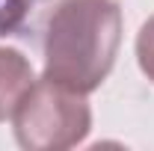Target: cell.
<instances>
[{
    "instance_id": "obj_2",
    "label": "cell",
    "mask_w": 154,
    "mask_h": 151,
    "mask_svg": "<svg viewBox=\"0 0 154 151\" xmlns=\"http://www.w3.org/2000/svg\"><path fill=\"white\" fill-rule=\"evenodd\" d=\"M12 131L15 142L27 151H65L86 142L92 131V107L86 95L42 74L18 101Z\"/></svg>"
},
{
    "instance_id": "obj_4",
    "label": "cell",
    "mask_w": 154,
    "mask_h": 151,
    "mask_svg": "<svg viewBox=\"0 0 154 151\" xmlns=\"http://www.w3.org/2000/svg\"><path fill=\"white\" fill-rule=\"evenodd\" d=\"M136 62H139V71L154 83V15L136 33Z\"/></svg>"
},
{
    "instance_id": "obj_5",
    "label": "cell",
    "mask_w": 154,
    "mask_h": 151,
    "mask_svg": "<svg viewBox=\"0 0 154 151\" xmlns=\"http://www.w3.org/2000/svg\"><path fill=\"white\" fill-rule=\"evenodd\" d=\"M38 0H0V36L15 33Z\"/></svg>"
},
{
    "instance_id": "obj_3",
    "label": "cell",
    "mask_w": 154,
    "mask_h": 151,
    "mask_svg": "<svg viewBox=\"0 0 154 151\" xmlns=\"http://www.w3.org/2000/svg\"><path fill=\"white\" fill-rule=\"evenodd\" d=\"M33 65L18 48L0 45V122L12 119L18 101L33 86Z\"/></svg>"
},
{
    "instance_id": "obj_1",
    "label": "cell",
    "mask_w": 154,
    "mask_h": 151,
    "mask_svg": "<svg viewBox=\"0 0 154 151\" xmlns=\"http://www.w3.org/2000/svg\"><path fill=\"white\" fill-rule=\"evenodd\" d=\"M122 45V9L116 0H62L45 33V77L80 95L110 77Z\"/></svg>"
}]
</instances>
